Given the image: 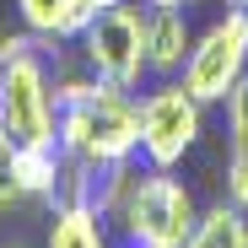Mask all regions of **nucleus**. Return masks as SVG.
Segmentation results:
<instances>
[{"mask_svg":"<svg viewBox=\"0 0 248 248\" xmlns=\"http://www.w3.org/2000/svg\"><path fill=\"white\" fill-rule=\"evenodd\" d=\"M54 135L60 151L87 168L140 156V103L103 76H70L54 87Z\"/></svg>","mask_w":248,"mask_h":248,"instance_id":"f257e3e1","label":"nucleus"},{"mask_svg":"<svg viewBox=\"0 0 248 248\" xmlns=\"http://www.w3.org/2000/svg\"><path fill=\"white\" fill-rule=\"evenodd\" d=\"M60 38H6L0 44V124L16 135V146H49L54 135V81L49 49Z\"/></svg>","mask_w":248,"mask_h":248,"instance_id":"f03ea898","label":"nucleus"},{"mask_svg":"<svg viewBox=\"0 0 248 248\" xmlns=\"http://www.w3.org/2000/svg\"><path fill=\"white\" fill-rule=\"evenodd\" d=\"M194 221H200V211H194L189 184L173 168H146L119 216V232H124V243H140V248H184Z\"/></svg>","mask_w":248,"mask_h":248,"instance_id":"7ed1b4c3","label":"nucleus"},{"mask_svg":"<svg viewBox=\"0 0 248 248\" xmlns=\"http://www.w3.org/2000/svg\"><path fill=\"white\" fill-rule=\"evenodd\" d=\"M200 130H205V103L184 81L162 76L140 97V156H146V168H178L194 151Z\"/></svg>","mask_w":248,"mask_h":248,"instance_id":"20e7f679","label":"nucleus"},{"mask_svg":"<svg viewBox=\"0 0 248 248\" xmlns=\"http://www.w3.org/2000/svg\"><path fill=\"white\" fill-rule=\"evenodd\" d=\"M237 81H248V11L227 6V16H216L194 38L184 60V87L200 103H227Z\"/></svg>","mask_w":248,"mask_h":248,"instance_id":"39448f33","label":"nucleus"},{"mask_svg":"<svg viewBox=\"0 0 248 248\" xmlns=\"http://www.w3.org/2000/svg\"><path fill=\"white\" fill-rule=\"evenodd\" d=\"M146 16L151 6H135V0H119L108 6L87 32H81V54H87V70L113 81V87H140V76L151 70L146 60Z\"/></svg>","mask_w":248,"mask_h":248,"instance_id":"423d86ee","label":"nucleus"},{"mask_svg":"<svg viewBox=\"0 0 248 248\" xmlns=\"http://www.w3.org/2000/svg\"><path fill=\"white\" fill-rule=\"evenodd\" d=\"M189 49H194V38H189L184 6H151V16H146V60H151V70L156 76L184 70Z\"/></svg>","mask_w":248,"mask_h":248,"instance_id":"0eeeda50","label":"nucleus"},{"mask_svg":"<svg viewBox=\"0 0 248 248\" xmlns=\"http://www.w3.org/2000/svg\"><path fill=\"white\" fill-rule=\"evenodd\" d=\"M227 200L248 211V81L227 97Z\"/></svg>","mask_w":248,"mask_h":248,"instance_id":"6e6552de","label":"nucleus"},{"mask_svg":"<svg viewBox=\"0 0 248 248\" xmlns=\"http://www.w3.org/2000/svg\"><path fill=\"white\" fill-rule=\"evenodd\" d=\"M60 178H65L60 140H49V146H16V184H22L27 200H60Z\"/></svg>","mask_w":248,"mask_h":248,"instance_id":"1a4fd4ad","label":"nucleus"},{"mask_svg":"<svg viewBox=\"0 0 248 248\" xmlns=\"http://www.w3.org/2000/svg\"><path fill=\"white\" fill-rule=\"evenodd\" d=\"M49 248H108V221L81 200H60L49 221Z\"/></svg>","mask_w":248,"mask_h":248,"instance_id":"9d476101","label":"nucleus"},{"mask_svg":"<svg viewBox=\"0 0 248 248\" xmlns=\"http://www.w3.org/2000/svg\"><path fill=\"white\" fill-rule=\"evenodd\" d=\"M184 248H248V211L232 205V200L200 211V221H194V232H189Z\"/></svg>","mask_w":248,"mask_h":248,"instance_id":"9b49d317","label":"nucleus"},{"mask_svg":"<svg viewBox=\"0 0 248 248\" xmlns=\"http://www.w3.org/2000/svg\"><path fill=\"white\" fill-rule=\"evenodd\" d=\"M16 11H22L27 32H38V38H60V22H65V0H16Z\"/></svg>","mask_w":248,"mask_h":248,"instance_id":"f8f14e48","label":"nucleus"},{"mask_svg":"<svg viewBox=\"0 0 248 248\" xmlns=\"http://www.w3.org/2000/svg\"><path fill=\"white\" fill-rule=\"evenodd\" d=\"M22 184H16V135L0 124V211H11V205H22Z\"/></svg>","mask_w":248,"mask_h":248,"instance_id":"ddd939ff","label":"nucleus"},{"mask_svg":"<svg viewBox=\"0 0 248 248\" xmlns=\"http://www.w3.org/2000/svg\"><path fill=\"white\" fill-rule=\"evenodd\" d=\"M108 6H119V0H65V22H60V44H65V38H81V32H87Z\"/></svg>","mask_w":248,"mask_h":248,"instance_id":"4468645a","label":"nucleus"},{"mask_svg":"<svg viewBox=\"0 0 248 248\" xmlns=\"http://www.w3.org/2000/svg\"><path fill=\"white\" fill-rule=\"evenodd\" d=\"M146 6H184L189 11V6H200V0H146Z\"/></svg>","mask_w":248,"mask_h":248,"instance_id":"2eb2a0df","label":"nucleus"},{"mask_svg":"<svg viewBox=\"0 0 248 248\" xmlns=\"http://www.w3.org/2000/svg\"><path fill=\"white\" fill-rule=\"evenodd\" d=\"M124 248H140V243H124Z\"/></svg>","mask_w":248,"mask_h":248,"instance_id":"dca6fc26","label":"nucleus"}]
</instances>
